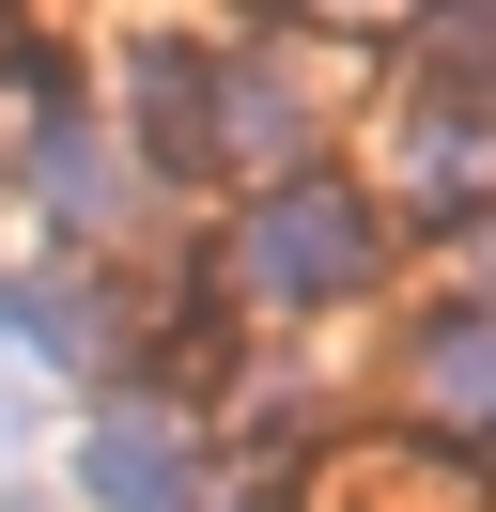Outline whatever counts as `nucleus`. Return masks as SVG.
<instances>
[{
  "label": "nucleus",
  "instance_id": "f257e3e1",
  "mask_svg": "<svg viewBox=\"0 0 496 512\" xmlns=\"http://www.w3.org/2000/svg\"><path fill=\"white\" fill-rule=\"evenodd\" d=\"M217 280H233L248 311H357V295L388 280V202L341 187V171L248 187V218H233V249H217Z\"/></svg>",
  "mask_w": 496,
  "mask_h": 512
},
{
  "label": "nucleus",
  "instance_id": "f03ea898",
  "mask_svg": "<svg viewBox=\"0 0 496 512\" xmlns=\"http://www.w3.org/2000/svg\"><path fill=\"white\" fill-rule=\"evenodd\" d=\"M202 481H217L202 435H186L155 388H109V404H93V435H78V497L93 512H217Z\"/></svg>",
  "mask_w": 496,
  "mask_h": 512
},
{
  "label": "nucleus",
  "instance_id": "7ed1b4c3",
  "mask_svg": "<svg viewBox=\"0 0 496 512\" xmlns=\"http://www.w3.org/2000/svg\"><path fill=\"white\" fill-rule=\"evenodd\" d=\"M202 171H248V187L326 171V156H310V94H295V63H264V47H217V63H202Z\"/></svg>",
  "mask_w": 496,
  "mask_h": 512
},
{
  "label": "nucleus",
  "instance_id": "20e7f679",
  "mask_svg": "<svg viewBox=\"0 0 496 512\" xmlns=\"http://www.w3.org/2000/svg\"><path fill=\"white\" fill-rule=\"evenodd\" d=\"M403 388H419V419H450V435H496V311L481 295H450V311L403 326Z\"/></svg>",
  "mask_w": 496,
  "mask_h": 512
},
{
  "label": "nucleus",
  "instance_id": "39448f33",
  "mask_svg": "<svg viewBox=\"0 0 496 512\" xmlns=\"http://www.w3.org/2000/svg\"><path fill=\"white\" fill-rule=\"evenodd\" d=\"M16 187L47 202V233H62V249H93V233L124 218V171H109V140H93V109H62V125H31Z\"/></svg>",
  "mask_w": 496,
  "mask_h": 512
},
{
  "label": "nucleus",
  "instance_id": "423d86ee",
  "mask_svg": "<svg viewBox=\"0 0 496 512\" xmlns=\"http://www.w3.org/2000/svg\"><path fill=\"white\" fill-rule=\"evenodd\" d=\"M202 63L217 47H140V78H124V140H140V171L155 187H186V171H202Z\"/></svg>",
  "mask_w": 496,
  "mask_h": 512
},
{
  "label": "nucleus",
  "instance_id": "0eeeda50",
  "mask_svg": "<svg viewBox=\"0 0 496 512\" xmlns=\"http://www.w3.org/2000/svg\"><path fill=\"white\" fill-rule=\"evenodd\" d=\"M0 326H16L47 373H93V357H109V295H93L78 264H47V280H0Z\"/></svg>",
  "mask_w": 496,
  "mask_h": 512
},
{
  "label": "nucleus",
  "instance_id": "6e6552de",
  "mask_svg": "<svg viewBox=\"0 0 496 512\" xmlns=\"http://www.w3.org/2000/svg\"><path fill=\"white\" fill-rule=\"evenodd\" d=\"M465 249H481V311H496V218H481V233H465Z\"/></svg>",
  "mask_w": 496,
  "mask_h": 512
},
{
  "label": "nucleus",
  "instance_id": "1a4fd4ad",
  "mask_svg": "<svg viewBox=\"0 0 496 512\" xmlns=\"http://www.w3.org/2000/svg\"><path fill=\"white\" fill-rule=\"evenodd\" d=\"M16 512H31V497H16Z\"/></svg>",
  "mask_w": 496,
  "mask_h": 512
}]
</instances>
